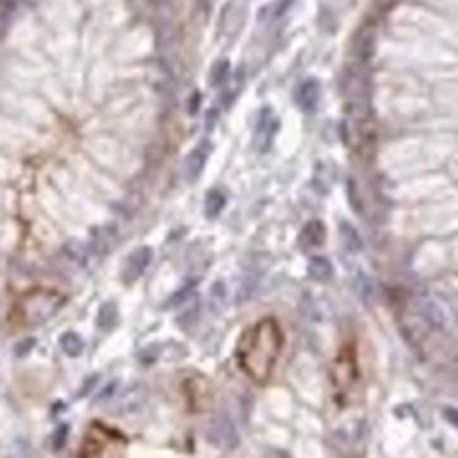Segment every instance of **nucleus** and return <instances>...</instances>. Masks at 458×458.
Here are the masks:
<instances>
[{"mask_svg":"<svg viewBox=\"0 0 458 458\" xmlns=\"http://www.w3.org/2000/svg\"><path fill=\"white\" fill-rule=\"evenodd\" d=\"M359 357H357V343L345 340L340 345L338 355L330 362V391L338 406H350L355 398V388L359 386Z\"/></svg>","mask_w":458,"mask_h":458,"instance_id":"f03ea898","label":"nucleus"},{"mask_svg":"<svg viewBox=\"0 0 458 458\" xmlns=\"http://www.w3.org/2000/svg\"><path fill=\"white\" fill-rule=\"evenodd\" d=\"M128 439L106 422H92L77 449V458H123Z\"/></svg>","mask_w":458,"mask_h":458,"instance_id":"7ed1b4c3","label":"nucleus"},{"mask_svg":"<svg viewBox=\"0 0 458 458\" xmlns=\"http://www.w3.org/2000/svg\"><path fill=\"white\" fill-rule=\"evenodd\" d=\"M311 275L316 277V280H328L330 272H333V268H330V263L326 261V258H314L311 261Z\"/></svg>","mask_w":458,"mask_h":458,"instance_id":"1a4fd4ad","label":"nucleus"},{"mask_svg":"<svg viewBox=\"0 0 458 458\" xmlns=\"http://www.w3.org/2000/svg\"><path fill=\"white\" fill-rule=\"evenodd\" d=\"M116 321V309L114 306H104V311H99V326H104V328H111Z\"/></svg>","mask_w":458,"mask_h":458,"instance_id":"9b49d317","label":"nucleus"},{"mask_svg":"<svg viewBox=\"0 0 458 458\" xmlns=\"http://www.w3.org/2000/svg\"><path fill=\"white\" fill-rule=\"evenodd\" d=\"M150 256H152V253H150V248H143V251H135L133 256L128 258V263H126V266H130V268H126V270H123L126 282H133L135 277H138L140 272L145 270V266L150 263Z\"/></svg>","mask_w":458,"mask_h":458,"instance_id":"0eeeda50","label":"nucleus"},{"mask_svg":"<svg viewBox=\"0 0 458 458\" xmlns=\"http://www.w3.org/2000/svg\"><path fill=\"white\" fill-rule=\"evenodd\" d=\"M323 241H326V229H323L321 222H309V225L304 227V232H301V237H299V243L304 248L321 246Z\"/></svg>","mask_w":458,"mask_h":458,"instance_id":"6e6552de","label":"nucleus"},{"mask_svg":"<svg viewBox=\"0 0 458 458\" xmlns=\"http://www.w3.org/2000/svg\"><path fill=\"white\" fill-rule=\"evenodd\" d=\"M61 345H63V350H66L68 355H72V357L82 352V340L77 338L75 333H66V335H63V338H61Z\"/></svg>","mask_w":458,"mask_h":458,"instance_id":"9d476101","label":"nucleus"},{"mask_svg":"<svg viewBox=\"0 0 458 458\" xmlns=\"http://www.w3.org/2000/svg\"><path fill=\"white\" fill-rule=\"evenodd\" d=\"M282 350H285V330H282L280 321L266 316L243 328L237 340V348H234V359L243 377L263 386L272 379Z\"/></svg>","mask_w":458,"mask_h":458,"instance_id":"f257e3e1","label":"nucleus"},{"mask_svg":"<svg viewBox=\"0 0 458 458\" xmlns=\"http://www.w3.org/2000/svg\"><path fill=\"white\" fill-rule=\"evenodd\" d=\"M181 388L183 403L191 412H208L215 401V391H212V384L206 374L201 372H186L179 381Z\"/></svg>","mask_w":458,"mask_h":458,"instance_id":"39448f33","label":"nucleus"},{"mask_svg":"<svg viewBox=\"0 0 458 458\" xmlns=\"http://www.w3.org/2000/svg\"><path fill=\"white\" fill-rule=\"evenodd\" d=\"M316 101H319V82L306 80L304 85L299 87V92H297V104H299L304 111H314Z\"/></svg>","mask_w":458,"mask_h":458,"instance_id":"423d86ee","label":"nucleus"},{"mask_svg":"<svg viewBox=\"0 0 458 458\" xmlns=\"http://www.w3.org/2000/svg\"><path fill=\"white\" fill-rule=\"evenodd\" d=\"M66 297L51 287H37L14 304L12 319L17 326H39L48 321L63 306Z\"/></svg>","mask_w":458,"mask_h":458,"instance_id":"20e7f679","label":"nucleus"}]
</instances>
